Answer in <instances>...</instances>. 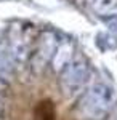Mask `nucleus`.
Wrapping results in <instances>:
<instances>
[{"instance_id":"nucleus-9","label":"nucleus","mask_w":117,"mask_h":120,"mask_svg":"<svg viewBox=\"0 0 117 120\" xmlns=\"http://www.w3.org/2000/svg\"><path fill=\"white\" fill-rule=\"evenodd\" d=\"M2 111H3V102H2V99H0V114H2Z\"/></svg>"},{"instance_id":"nucleus-3","label":"nucleus","mask_w":117,"mask_h":120,"mask_svg":"<svg viewBox=\"0 0 117 120\" xmlns=\"http://www.w3.org/2000/svg\"><path fill=\"white\" fill-rule=\"evenodd\" d=\"M56 51V38H55L53 34L50 32H43L40 35V40H39V50H37L35 55V61L40 58V63L39 64L42 66L43 63H47L48 59H51Z\"/></svg>"},{"instance_id":"nucleus-1","label":"nucleus","mask_w":117,"mask_h":120,"mask_svg":"<svg viewBox=\"0 0 117 120\" xmlns=\"http://www.w3.org/2000/svg\"><path fill=\"white\" fill-rule=\"evenodd\" d=\"M114 102L116 94L112 88L104 83H96L82 96L79 102V114L87 120H101L112 109Z\"/></svg>"},{"instance_id":"nucleus-6","label":"nucleus","mask_w":117,"mask_h":120,"mask_svg":"<svg viewBox=\"0 0 117 120\" xmlns=\"http://www.w3.org/2000/svg\"><path fill=\"white\" fill-rule=\"evenodd\" d=\"M56 114H55V106L50 99H43L35 106L34 111V120H55Z\"/></svg>"},{"instance_id":"nucleus-10","label":"nucleus","mask_w":117,"mask_h":120,"mask_svg":"<svg viewBox=\"0 0 117 120\" xmlns=\"http://www.w3.org/2000/svg\"><path fill=\"white\" fill-rule=\"evenodd\" d=\"M5 85H7V83L3 82V80H0V88H3V86H5Z\"/></svg>"},{"instance_id":"nucleus-4","label":"nucleus","mask_w":117,"mask_h":120,"mask_svg":"<svg viewBox=\"0 0 117 120\" xmlns=\"http://www.w3.org/2000/svg\"><path fill=\"white\" fill-rule=\"evenodd\" d=\"M10 51H11V59H15L18 64L26 61L27 53H29V46H27V42L24 40L23 35H18V37H15L11 40Z\"/></svg>"},{"instance_id":"nucleus-5","label":"nucleus","mask_w":117,"mask_h":120,"mask_svg":"<svg viewBox=\"0 0 117 120\" xmlns=\"http://www.w3.org/2000/svg\"><path fill=\"white\" fill-rule=\"evenodd\" d=\"M71 45L69 43H66V45L59 46L56 51H55L53 58H51V61H53V67L56 71H63L66 66L71 63Z\"/></svg>"},{"instance_id":"nucleus-7","label":"nucleus","mask_w":117,"mask_h":120,"mask_svg":"<svg viewBox=\"0 0 117 120\" xmlns=\"http://www.w3.org/2000/svg\"><path fill=\"white\" fill-rule=\"evenodd\" d=\"M13 75V67L10 66V61L3 55H0V80L8 82Z\"/></svg>"},{"instance_id":"nucleus-2","label":"nucleus","mask_w":117,"mask_h":120,"mask_svg":"<svg viewBox=\"0 0 117 120\" xmlns=\"http://www.w3.org/2000/svg\"><path fill=\"white\" fill-rule=\"evenodd\" d=\"M88 66L83 61H71L59 72V86L66 96H74L85 86L88 80Z\"/></svg>"},{"instance_id":"nucleus-8","label":"nucleus","mask_w":117,"mask_h":120,"mask_svg":"<svg viewBox=\"0 0 117 120\" xmlns=\"http://www.w3.org/2000/svg\"><path fill=\"white\" fill-rule=\"evenodd\" d=\"M117 5V0H95L93 2V8L96 10L98 13H108Z\"/></svg>"}]
</instances>
